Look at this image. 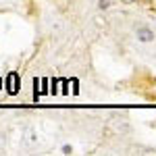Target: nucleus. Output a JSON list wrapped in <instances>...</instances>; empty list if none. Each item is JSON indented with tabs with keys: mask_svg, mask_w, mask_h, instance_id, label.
Returning a JSON list of instances; mask_svg holds the SVG:
<instances>
[{
	"mask_svg": "<svg viewBox=\"0 0 156 156\" xmlns=\"http://www.w3.org/2000/svg\"><path fill=\"white\" fill-rule=\"evenodd\" d=\"M25 135H23V144L27 146H31V144H36L37 142V137H36V133H34V129H25Z\"/></svg>",
	"mask_w": 156,
	"mask_h": 156,
	"instance_id": "nucleus-3",
	"label": "nucleus"
},
{
	"mask_svg": "<svg viewBox=\"0 0 156 156\" xmlns=\"http://www.w3.org/2000/svg\"><path fill=\"white\" fill-rule=\"evenodd\" d=\"M0 150H2V140H0Z\"/></svg>",
	"mask_w": 156,
	"mask_h": 156,
	"instance_id": "nucleus-5",
	"label": "nucleus"
},
{
	"mask_svg": "<svg viewBox=\"0 0 156 156\" xmlns=\"http://www.w3.org/2000/svg\"><path fill=\"white\" fill-rule=\"evenodd\" d=\"M137 40H142V42H152V40H154V34H152L148 27H140V29H137Z\"/></svg>",
	"mask_w": 156,
	"mask_h": 156,
	"instance_id": "nucleus-2",
	"label": "nucleus"
},
{
	"mask_svg": "<svg viewBox=\"0 0 156 156\" xmlns=\"http://www.w3.org/2000/svg\"><path fill=\"white\" fill-rule=\"evenodd\" d=\"M6 90H9V94H17L19 92V75L17 73H11L9 77H6Z\"/></svg>",
	"mask_w": 156,
	"mask_h": 156,
	"instance_id": "nucleus-1",
	"label": "nucleus"
},
{
	"mask_svg": "<svg viewBox=\"0 0 156 156\" xmlns=\"http://www.w3.org/2000/svg\"><path fill=\"white\" fill-rule=\"evenodd\" d=\"M125 2H133V0H125Z\"/></svg>",
	"mask_w": 156,
	"mask_h": 156,
	"instance_id": "nucleus-6",
	"label": "nucleus"
},
{
	"mask_svg": "<svg viewBox=\"0 0 156 156\" xmlns=\"http://www.w3.org/2000/svg\"><path fill=\"white\" fill-rule=\"evenodd\" d=\"M108 6V0H100V9H106Z\"/></svg>",
	"mask_w": 156,
	"mask_h": 156,
	"instance_id": "nucleus-4",
	"label": "nucleus"
}]
</instances>
